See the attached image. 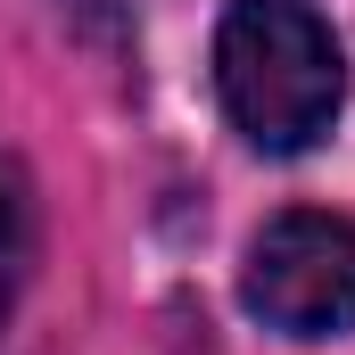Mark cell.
Instances as JSON below:
<instances>
[{
  "mask_svg": "<svg viewBox=\"0 0 355 355\" xmlns=\"http://www.w3.org/2000/svg\"><path fill=\"white\" fill-rule=\"evenodd\" d=\"M215 91L257 149L297 157L339 124L347 58L306 0H232L215 25Z\"/></svg>",
  "mask_w": 355,
  "mask_h": 355,
  "instance_id": "cell-1",
  "label": "cell"
},
{
  "mask_svg": "<svg viewBox=\"0 0 355 355\" xmlns=\"http://www.w3.org/2000/svg\"><path fill=\"white\" fill-rule=\"evenodd\" d=\"M240 306L281 339L355 331V223L347 215H314V207L272 215L257 232V248H248Z\"/></svg>",
  "mask_w": 355,
  "mask_h": 355,
  "instance_id": "cell-2",
  "label": "cell"
},
{
  "mask_svg": "<svg viewBox=\"0 0 355 355\" xmlns=\"http://www.w3.org/2000/svg\"><path fill=\"white\" fill-rule=\"evenodd\" d=\"M25 272H33V198H25V174L0 157V322L25 297Z\"/></svg>",
  "mask_w": 355,
  "mask_h": 355,
  "instance_id": "cell-3",
  "label": "cell"
}]
</instances>
